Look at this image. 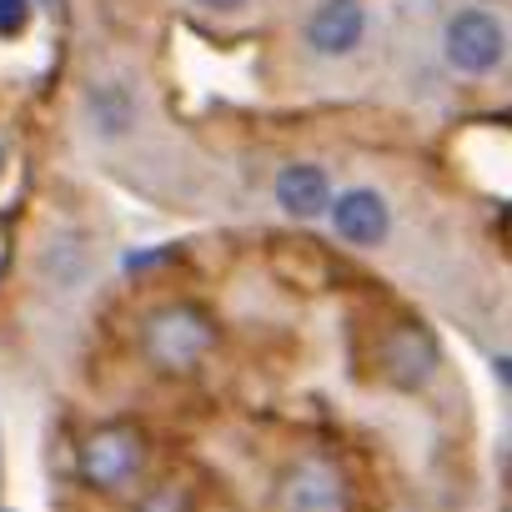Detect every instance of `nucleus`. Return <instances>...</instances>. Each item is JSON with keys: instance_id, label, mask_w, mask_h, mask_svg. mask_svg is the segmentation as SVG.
Instances as JSON below:
<instances>
[{"instance_id": "f257e3e1", "label": "nucleus", "mask_w": 512, "mask_h": 512, "mask_svg": "<svg viewBox=\"0 0 512 512\" xmlns=\"http://www.w3.org/2000/svg\"><path fill=\"white\" fill-rule=\"evenodd\" d=\"M211 347H216V327H211V317L201 307L171 302V307H161L146 322V352L166 372H191Z\"/></svg>"}, {"instance_id": "f03ea898", "label": "nucleus", "mask_w": 512, "mask_h": 512, "mask_svg": "<svg viewBox=\"0 0 512 512\" xmlns=\"http://www.w3.org/2000/svg\"><path fill=\"white\" fill-rule=\"evenodd\" d=\"M442 56H447V66L462 71V76H487V71H497L502 56H507V31H502V21L487 16V11H457V16L447 21V31H442Z\"/></svg>"}, {"instance_id": "7ed1b4c3", "label": "nucleus", "mask_w": 512, "mask_h": 512, "mask_svg": "<svg viewBox=\"0 0 512 512\" xmlns=\"http://www.w3.org/2000/svg\"><path fill=\"white\" fill-rule=\"evenodd\" d=\"M81 482L101 487V492H121L136 472H141V442L131 427H101L81 442Z\"/></svg>"}, {"instance_id": "20e7f679", "label": "nucleus", "mask_w": 512, "mask_h": 512, "mask_svg": "<svg viewBox=\"0 0 512 512\" xmlns=\"http://www.w3.org/2000/svg\"><path fill=\"white\" fill-rule=\"evenodd\" d=\"M432 367H437V342H432L417 322H402V327L387 337V352H382L387 382L402 387V392H417V387L432 377Z\"/></svg>"}, {"instance_id": "39448f33", "label": "nucleus", "mask_w": 512, "mask_h": 512, "mask_svg": "<svg viewBox=\"0 0 512 512\" xmlns=\"http://www.w3.org/2000/svg\"><path fill=\"white\" fill-rule=\"evenodd\" d=\"M362 31H367V11L357 0H322L307 21V46L322 56H352L362 46Z\"/></svg>"}, {"instance_id": "423d86ee", "label": "nucleus", "mask_w": 512, "mask_h": 512, "mask_svg": "<svg viewBox=\"0 0 512 512\" xmlns=\"http://www.w3.org/2000/svg\"><path fill=\"white\" fill-rule=\"evenodd\" d=\"M332 226L352 246H377L387 236V201L372 186H352L332 201Z\"/></svg>"}, {"instance_id": "0eeeda50", "label": "nucleus", "mask_w": 512, "mask_h": 512, "mask_svg": "<svg viewBox=\"0 0 512 512\" xmlns=\"http://www.w3.org/2000/svg\"><path fill=\"white\" fill-rule=\"evenodd\" d=\"M277 206L297 221H317L327 206H332V181L322 166L312 161H292L282 176H277Z\"/></svg>"}, {"instance_id": "6e6552de", "label": "nucleus", "mask_w": 512, "mask_h": 512, "mask_svg": "<svg viewBox=\"0 0 512 512\" xmlns=\"http://www.w3.org/2000/svg\"><path fill=\"white\" fill-rule=\"evenodd\" d=\"M282 502L287 507H297V512H317V507H342L347 502V487H342V477L327 467V462H302L297 472H287V482H282Z\"/></svg>"}, {"instance_id": "1a4fd4ad", "label": "nucleus", "mask_w": 512, "mask_h": 512, "mask_svg": "<svg viewBox=\"0 0 512 512\" xmlns=\"http://www.w3.org/2000/svg\"><path fill=\"white\" fill-rule=\"evenodd\" d=\"M91 116H96L101 136H126L136 126V96H131V86H121V81L96 86L91 91Z\"/></svg>"}, {"instance_id": "9d476101", "label": "nucleus", "mask_w": 512, "mask_h": 512, "mask_svg": "<svg viewBox=\"0 0 512 512\" xmlns=\"http://www.w3.org/2000/svg\"><path fill=\"white\" fill-rule=\"evenodd\" d=\"M86 267H91V256H86V246L71 241V236H61V241L46 251V277L61 282V287H76V282L86 277Z\"/></svg>"}, {"instance_id": "9b49d317", "label": "nucleus", "mask_w": 512, "mask_h": 512, "mask_svg": "<svg viewBox=\"0 0 512 512\" xmlns=\"http://www.w3.org/2000/svg\"><path fill=\"white\" fill-rule=\"evenodd\" d=\"M31 16V0H0V36H16Z\"/></svg>"}, {"instance_id": "f8f14e48", "label": "nucleus", "mask_w": 512, "mask_h": 512, "mask_svg": "<svg viewBox=\"0 0 512 512\" xmlns=\"http://www.w3.org/2000/svg\"><path fill=\"white\" fill-rule=\"evenodd\" d=\"M196 6H206V11H236L241 0H196Z\"/></svg>"}, {"instance_id": "ddd939ff", "label": "nucleus", "mask_w": 512, "mask_h": 512, "mask_svg": "<svg viewBox=\"0 0 512 512\" xmlns=\"http://www.w3.org/2000/svg\"><path fill=\"white\" fill-rule=\"evenodd\" d=\"M497 377H502V382H512V357H502V362H497Z\"/></svg>"}]
</instances>
